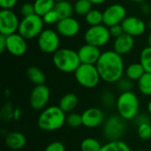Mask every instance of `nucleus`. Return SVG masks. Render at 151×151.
<instances>
[{
	"label": "nucleus",
	"mask_w": 151,
	"mask_h": 151,
	"mask_svg": "<svg viewBox=\"0 0 151 151\" xmlns=\"http://www.w3.org/2000/svg\"><path fill=\"white\" fill-rule=\"evenodd\" d=\"M96 66L101 80L108 83H116L125 73L124 60L119 53L114 50H107L101 54Z\"/></svg>",
	"instance_id": "f257e3e1"
},
{
	"label": "nucleus",
	"mask_w": 151,
	"mask_h": 151,
	"mask_svg": "<svg viewBox=\"0 0 151 151\" xmlns=\"http://www.w3.org/2000/svg\"><path fill=\"white\" fill-rule=\"evenodd\" d=\"M66 115L59 106L46 107L40 113L37 119L38 127L44 132H53L60 129L65 124Z\"/></svg>",
	"instance_id": "f03ea898"
},
{
	"label": "nucleus",
	"mask_w": 151,
	"mask_h": 151,
	"mask_svg": "<svg viewBox=\"0 0 151 151\" xmlns=\"http://www.w3.org/2000/svg\"><path fill=\"white\" fill-rule=\"evenodd\" d=\"M52 62L58 70L66 73H74L81 64L78 51L68 48L58 49L53 54Z\"/></svg>",
	"instance_id": "7ed1b4c3"
},
{
	"label": "nucleus",
	"mask_w": 151,
	"mask_h": 151,
	"mask_svg": "<svg viewBox=\"0 0 151 151\" xmlns=\"http://www.w3.org/2000/svg\"><path fill=\"white\" fill-rule=\"evenodd\" d=\"M116 108L118 114L124 119L134 120L139 114V98L132 91L122 92L116 99Z\"/></svg>",
	"instance_id": "20e7f679"
},
{
	"label": "nucleus",
	"mask_w": 151,
	"mask_h": 151,
	"mask_svg": "<svg viewBox=\"0 0 151 151\" xmlns=\"http://www.w3.org/2000/svg\"><path fill=\"white\" fill-rule=\"evenodd\" d=\"M74 77L76 81L86 88H96L101 80L96 65L89 64H81L74 72Z\"/></svg>",
	"instance_id": "39448f33"
},
{
	"label": "nucleus",
	"mask_w": 151,
	"mask_h": 151,
	"mask_svg": "<svg viewBox=\"0 0 151 151\" xmlns=\"http://www.w3.org/2000/svg\"><path fill=\"white\" fill-rule=\"evenodd\" d=\"M44 22L41 16L33 14L31 16L24 17L19 23L18 33L25 39L31 40L38 37L43 31Z\"/></svg>",
	"instance_id": "423d86ee"
},
{
	"label": "nucleus",
	"mask_w": 151,
	"mask_h": 151,
	"mask_svg": "<svg viewBox=\"0 0 151 151\" xmlns=\"http://www.w3.org/2000/svg\"><path fill=\"white\" fill-rule=\"evenodd\" d=\"M127 120L118 115H112L107 118L103 126L104 136L108 141H118L127 131Z\"/></svg>",
	"instance_id": "0eeeda50"
},
{
	"label": "nucleus",
	"mask_w": 151,
	"mask_h": 151,
	"mask_svg": "<svg viewBox=\"0 0 151 151\" xmlns=\"http://www.w3.org/2000/svg\"><path fill=\"white\" fill-rule=\"evenodd\" d=\"M111 37L109 27L104 24L89 27L84 35L86 43L96 46L98 48L107 44Z\"/></svg>",
	"instance_id": "6e6552de"
},
{
	"label": "nucleus",
	"mask_w": 151,
	"mask_h": 151,
	"mask_svg": "<svg viewBox=\"0 0 151 151\" xmlns=\"http://www.w3.org/2000/svg\"><path fill=\"white\" fill-rule=\"evenodd\" d=\"M37 43L42 52L45 54H54L59 49L60 40L58 33L52 29H43L37 37Z\"/></svg>",
	"instance_id": "1a4fd4ad"
},
{
	"label": "nucleus",
	"mask_w": 151,
	"mask_h": 151,
	"mask_svg": "<svg viewBox=\"0 0 151 151\" xmlns=\"http://www.w3.org/2000/svg\"><path fill=\"white\" fill-rule=\"evenodd\" d=\"M50 98V88L45 85H36L31 91L29 104L34 111H40L46 108Z\"/></svg>",
	"instance_id": "9d476101"
},
{
	"label": "nucleus",
	"mask_w": 151,
	"mask_h": 151,
	"mask_svg": "<svg viewBox=\"0 0 151 151\" xmlns=\"http://www.w3.org/2000/svg\"><path fill=\"white\" fill-rule=\"evenodd\" d=\"M19 19L15 12L12 10L1 9L0 11V34L4 35H11L19 30Z\"/></svg>",
	"instance_id": "9b49d317"
},
{
	"label": "nucleus",
	"mask_w": 151,
	"mask_h": 151,
	"mask_svg": "<svg viewBox=\"0 0 151 151\" xmlns=\"http://www.w3.org/2000/svg\"><path fill=\"white\" fill-rule=\"evenodd\" d=\"M104 14V25L110 27L114 25L121 24L127 18V10L120 4H113L108 6Z\"/></svg>",
	"instance_id": "f8f14e48"
},
{
	"label": "nucleus",
	"mask_w": 151,
	"mask_h": 151,
	"mask_svg": "<svg viewBox=\"0 0 151 151\" xmlns=\"http://www.w3.org/2000/svg\"><path fill=\"white\" fill-rule=\"evenodd\" d=\"M82 123L87 128H96L105 121L104 112L96 107H91L85 110L82 113Z\"/></svg>",
	"instance_id": "ddd939ff"
},
{
	"label": "nucleus",
	"mask_w": 151,
	"mask_h": 151,
	"mask_svg": "<svg viewBox=\"0 0 151 151\" xmlns=\"http://www.w3.org/2000/svg\"><path fill=\"white\" fill-rule=\"evenodd\" d=\"M25 39L19 33L6 36V50L16 57L22 56L27 50V44Z\"/></svg>",
	"instance_id": "4468645a"
},
{
	"label": "nucleus",
	"mask_w": 151,
	"mask_h": 151,
	"mask_svg": "<svg viewBox=\"0 0 151 151\" xmlns=\"http://www.w3.org/2000/svg\"><path fill=\"white\" fill-rule=\"evenodd\" d=\"M121 26L124 29V32L132 35L133 37L142 35L146 30L145 22L142 19L134 16L127 17L121 23Z\"/></svg>",
	"instance_id": "2eb2a0df"
},
{
	"label": "nucleus",
	"mask_w": 151,
	"mask_h": 151,
	"mask_svg": "<svg viewBox=\"0 0 151 151\" xmlns=\"http://www.w3.org/2000/svg\"><path fill=\"white\" fill-rule=\"evenodd\" d=\"M80 28L79 21L73 17L61 19L57 23V32L64 37L75 36L79 33Z\"/></svg>",
	"instance_id": "dca6fc26"
},
{
	"label": "nucleus",
	"mask_w": 151,
	"mask_h": 151,
	"mask_svg": "<svg viewBox=\"0 0 151 151\" xmlns=\"http://www.w3.org/2000/svg\"><path fill=\"white\" fill-rule=\"evenodd\" d=\"M102 52L96 46L86 43L78 50V55L81 64L96 65L101 57Z\"/></svg>",
	"instance_id": "f3484780"
},
{
	"label": "nucleus",
	"mask_w": 151,
	"mask_h": 151,
	"mask_svg": "<svg viewBox=\"0 0 151 151\" xmlns=\"http://www.w3.org/2000/svg\"><path fill=\"white\" fill-rule=\"evenodd\" d=\"M134 46V37L124 33L120 36L115 38L113 43V50L119 55H125L129 53Z\"/></svg>",
	"instance_id": "a211bd4d"
},
{
	"label": "nucleus",
	"mask_w": 151,
	"mask_h": 151,
	"mask_svg": "<svg viewBox=\"0 0 151 151\" xmlns=\"http://www.w3.org/2000/svg\"><path fill=\"white\" fill-rule=\"evenodd\" d=\"M4 143L9 149L12 150H19L26 146L27 137L21 132H11L5 135Z\"/></svg>",
	"instance_id": "6ab92c4d"
},
{
	"label": "nucleus",
	"mask_w": 151,
	"mask_h": 151,
	"mask_svg": "<svg viewBox=\"0 0 151 151\" xmlns=\"http://www.w3.org/2000/svg\"><path fill=\"white\" fill-rule=\"evenodd\" d=\"M78 104H79L78 96L74 93H67L61 97L58 106L64 112L70 113L75 110V108L78 106Z\"/></svg>",
	"instance_id": "aec40b11"
},
{
	"label": "nucleus",
	"mask_w": 151,
	"mask_h": 151,
	"mask_svg": "<svg viewBox=\"0 0 151 151\" xmlns=\"http://www.w3.org/2000/svg\"><path fill=\"white\" fill-rule=\"evenodd\" d=\"M55 11L58 14L59 19H65L68 17H72L73 12H74L73 5L66 0H62L59 2H57L54 7Z\"/></svg>",
	"instance_id": "412c9836"
},
{
	"label": "nucleus",
	"mask_w": 151,
	"mask_h": 151,
	"mask_svg": "<svg viewBox=\"0 0 151 151\" xmlns=\"http://www.w3.org/2000/svg\"><path fill=\"white\" fill-rule=\"evenodd\" d=\"M27 75L29 81L36 85H42L46 81V76L44 73L36 66H30L27 70Z\"/></svg>",
	"instance_id": "4be33fe9"
},
{
	"label": "nucleus",
	"mask_w": 151,
	"mask_h": 151,
	"mask_svg": "<svg viewBox=\"0 0 151 151\" xmlns=\"http://www.w3.org/2000/svg\"><path fill=\"white\" fill-rule=\"evenodd\" d=\"M125 72H126L127 77L132 81H138L139 79L146 73L141 63H133L129 65Z\"/></svg>",
	"instance_id": "5701e85b"
},
{
	"label": "nucleus",
	"mask_w": 151,
	"mask_h": 151,
	"mask_svg": "<svg viewBox=\"0 0 151 151\" xmlns=\"http://www.w3.org/2000/svg\"><path fill=\"white\" fill-rule=\"evenodd\" d=\"M56 2L54 0H35L34 2L35 14L42 17L44 14L53 10Z\"/></svg>",
	"instance_id": "b1692460"
},
{
	"label": "nucleus",
	"mask_w": 151,
	"mask_h": 151,
	"mask_svg": "<svg viewBox=\"0 0 151 151\" xmlns=\"http://www.w3.org/2000/svg\"><path fill=\"white\" fill-rule=\"evenodd\" d=\"M100 151H132L131 148L121 140L109 141L102 146Z\"/></svg>",
	"instance_id": "393cba45"
},
{
	"label": "nucleus",
	"mask_w": 151,
	"mask_h": 151,
	"mask_svg": "<svg viewBox=\"0 0 151 151\" xmlns=\"http://www.w3.org/2000/svg\"><path fill=\"white\" fill-rule=\"evenodd\" d=\"M140 92L144 96H151V73H145L137 81Z\"/></svg>",
	"instance_id": "a878e982"
},
{
	"label": "nucleus",
	"mask_w": 151,
	"mask_h": 151,
	"mask_svg": "<svg viewBox=\"0 0 151 151\" xmlns=\"http://www.w3.org/2000/svg\"><path fill=\"white\" fill-rule=\"evenodd\" d=\"M92 5L89 0H76L73 4L74 12L80 16H86L92 10Z\"/></svg>",
	"instance_id": "bb28decb"
},
{
	"label": "nucleus",
	"mask_w": 151,
	"mask_h": 151,
	"mask_svg": "<svg viewBox=\"0 0 151 151\" xmlns=\"http://www.w3.org/2000/svg\"><path fill=\"white\" fill-rule=\"evenodd\" d=\"M85 19L87 23L91 26H97L104 23V14L101 11L96 9H92L86 16Z\"/></svg>",
	"instance_id": "cd10ccee"
},
{
	"label": "nucleus",
	"mask_w": 151,
	"mask_h": 151,
	"mask_svg": "<svg viewBox=\"0 0 151 151\" xmlns=\"http://www.w3.org/2000/svg\"><path fill=\"white\" fill-rule=\"evenodd\" d=\"M101 142L92 137H88L82 140L81 143V151H100L102 148Z\"/></svg>",
	"instance_id": "c85d7f7f"
},
{
	"label": "nucleus",
	"mask_w": 151,
	"mask_h": 151,
	"mask_svg": "<svg viewBox=\"0 0 151 151\" xmlns=\"http://www.w3.org/2000/svg\"><path fill=\"white\" fill-rule=\"evenodd\" d=\"M140 63L142 65L146 73H151V46L144 48L140 55Z\"/></svg>",
	"instance_id": "c756f323"
},
{
	"label": "nucleus",
	"mask_w": 151,
	"mask_h": 151,
	"mask_svg": "<svg viewBox=\"0 0 151 151\" xmlns=\"http://www.w3.org/2000/svg\"><path fill=\"white\" fill-rule=\"evenodd\" d=\"M65 124L72 128H77L81 126H83L82 123V116L81 114L75 113V112H70L65 119Z\"/></svg>",
	"instance_id": "7c9ffc66"
},
{
	"label": "nucleus",
	"mask_w": 151,
	"mask_h": 151,
	"mask_svg": "<svg viewBox=\"0 0 151 151\" xmlns=\"http://www.w3.org/2000/svg\"><path fill=\"white\" fill-rule=\"evenodd\" d=\"M15 107H13V105L8 102L5 103L1 111H0V118L4 122H9L12 119H13V111H14Z\"/></svg>",
	"instance_id": "2f4dec72"
},
{
	"label": "nucleus",
	"mask_w": 151,
	"mask_h": 151,
	"mask_svg": "<svg viewBox=\"0 0 151 151\" xmlns=\"http://www.w3.org/2000/svg\"><path fill=\"white\" fill-rule=\"evenodd\" d=\"M137 134L143 141L151 139V124L150 122L141 124L137 127Z\"/></svg>",
	"instance_id": "473e14b6"
},
{
	"label": "nucleus",
	"mask_w": 151,
	"mask_h": 151,
	"mask_svg": "<svg viewBox=\"0 0 151 151\" xmlns=\"http://www.w3.org/2000/svg\"><path fill=\"white\" fill-rule=\"evenodd\" d=\"M42 18L43 19V22L45 24H48V25H52V24H55V23L57 24L58 22V20L60 19L59 17H58V14L57 13L55 9L50 11L49 12L44 14Z\"/></svg>",
	"instance_id": "72a5a7b5"
},
{
	"label": "nucleus",
	"mask_w": 151,
	"mask_h": 151,
	"mask_svg": "<svg viewBox=\"0 0 151 151\" xmlns=\"http://www.w3.org/2000/svg\"><path fill=\"white\" fill-rule=\"evenodd\" d=\"M117 83V87L119 90H121L122 92H127V91H132V81L129 80L127 77L126 79H124L123 77L118 81Z\"/></svg>",
	"instance_id": "f704fd0d"
},
{
	"label": "nucleus",
	"mask_w": 151,
	"mask_h": 151,
	"mask_svg": "<svg viewBox=\"0 0 151 151\" xmlns=\"http://www.w3.org/2000/svg\"><path fill=\"white\" fill-rule=\"evenodd\" d=\"M20 13L23 16V18L27 17V16H31L33 14H35L34 4H31V3L23 4L21 5V7H20Z\"/></svg>",
	"instance_id": "c9c22d12"
},
{
	"label": "nucleus",
	"mask_w": 151,
	"mask_h": 151,
	"mask_svg": "<svg viewBox=\"0 0 151 151\" xmlns=\"http://www.w3.org/2000/svg\"><path fill=\"white\" fill-rule=\"evenodd\" d=\"M44 151H66L65 146L63 142L59 141H55L50 143H49L46 148L44 149Z\"/></svg>",
	"instance_id": "e433bc0d"
},
{
	"label": "nucleus",
	"mask_w": 151,
	"mask_h": 151,
	"mask_svg": "<svg viewBox=\"0 0 151 151\" xmlns=\"http://www.w3.org/2000/svg\"><path fill=\"white\" fill-rule=\"evenodd\" d=\"M109 30H110V34H111V37H114V38H117L119 36H120L121 35H123L125 32H124V29L121 26V24H118V25H114V26H111L109 27Z\"/></svg>",
	"instance_id": "4c0bfd02"
},
{
	"label": "nucleus",
	"mask_w": 151,
	"mask_h": 151,
	"mask_svg": "<svg viewBox=\"0 0 151 151\" xmlns=\"http://www.w3.org/2000/svg\"><path fill=\"white\" fill-rule=\"evenodd\" d=\"M102 101H103V103H104V104L105 106L110 107L114 104V96H112V94H111L109 92H106V93H104L103 95Z\"/></svg>",
	"instance_id": "58836bf2"
},
{
	"label": "nucleus",
	"mask_w": 151,
	"mask_h": 151,
	"mask_svg": "<svg viewBox=\"0 0 151 151\" xmlns=\"http://www.w3.org/2000/svg\"><path fill=\"white\" fill-rule=\"evenodd\" d=\"M18 0H0L1 9L12 10L17 4Z\"/></svg>",
	"instance_id": "ea45409f"
},
{
	"label": "nucleus",
	"mask_w": 151,
	"mask_h": 151,
	"mask_svg": "<svg viewBox=\"0 0 151 151\" xmlns=\"http://www.w3.org/2000/svg\"><path fill=\"white\" fill-rule=\"evenodd\" d=\"M134 121L136 123V125H137V127H138V126L141 125V124L150 122V118H149V116L146 115V114H138V115L134 118Z\"/></svg>",
	"instance_id": "a19ab883"
},
{
	"label": "nucleus",
	"mask_w": 151,
	"mask_h": 151,
	"mask_svg": "<svg viewBox=\"0 0 151 151\" xmlns=\"http://www.w3.org/2000/svg\"><path fill=\"white\" fill-rule=\"evenodd\" d=\"M6 50V35L0 34V53Z\"/></svg>",
	"instance_id": "79ce46f5"
},
{
	"label": "nucleus",
	"mask_w": 151,
	"mask_h": 151,
	"mask_svg": "<svg viewBox=\"0 0 151 151\" xmlns=\"http://www.w3.org/2000/svg\"><path fill=\"white\" fill-rule=\"evenodd\" d=\"M21 115H22V111L19 107H15L14 109V111H13V119L15 121H18L21 118Z\"/></svg>",
	"instance_id": "37998d69"
},
{
	"label": "nucleus",
	"mask_w": 151,
	"mask_h": 151,
	"mask_svg": "<svg viewBox=\"0 0 151 151\" xmlns=\"http://www.w3.org/2000/svg\"><path fill=\"white\" fill-rule=\"evenodd\" d=\"M142 12L145 13H150L151 12V7L150 4H143L142 5Z\"/></svg>",
	"instance_id": "c03bdc74"
},
{
	"label": "nucleus",
	"mask_w": 151,
	"mask_h": 151,
	"mask_svg": "<svg viewBox=\"0 0 151 151\" xmlns=\"http://www.w3.org/2000/svg\"><path fill=\"white\" fill-rule=\"evenodd\" d=\"M93 4H104L106 0H89Z\"/></svg>",
	"instance_id": "a18cd8bd"
},
{
	"label": "nucleus",
	"mask_w": 151,
	"mask_h": 151,
	"mask_svg": "<svg viewBox=\"0 0 151 151\" xmlns=\"http://www.w3.org/2000/svg\"><path fill=\"white\" fill-rule=\"evenodd\" d=\"M147 109H148V111H149V113L151 115V100L149 102V104H148V106H147Z\"/></svg>",
	"instance_id": "49530a36"
},
{
	"label": "nucleus",
	"mask_w": 151,
	"mask_h": 151,
	"mask_svg": "<svg viewBox=\"0 0 151 151\" xmlns=\"http://www.w3.org/2000/svg\"><path fill=\"white\" fill-rule=\"evenodd\" d=\"M131 2H134V3H143L144 0H129Z\"/></svg>",
	"instance_id": "de8ad7c7"
},
{
	"label": "nucleus",
	"mask_w": 151,
	"mask_h": 151,
	"mask_svg": "<svg viewBox=\"0 0 151 151\" xmlns=\"http://www.w3.org/2000/svg\"><path fill=\"white\" fill-rule=\"evenodd\" d=\"M148 42H149V45L151 46V33L150 34V35H149V38H148Z\"/></svg>",
	"instance_id": "09e8293b"
},
{
	"label": "nucleus",
	"mask_w": 151,
	"mask_h": 151,
	"mask_svg": "<svg viewBox=\"0 0 151 151\" xmlns=\"http://www.w3.org/2000/svg\"><path fill=\"white\" fill-rule=\"evenodd\" d=\"M149 27H150V29L151 30V19L150 20V22H149Z\"/></svg>",
	"instance_id": "8fccbe9b"
},
{
	"label": "nucleus",
	"mask_w": 151,
	"mask_h": 151,
	"mask_svg": "<svg viewBox=\"0 0 151 151\" xmlns=\"http://www.w3.org/2000/svg\"><path fill=\"white\" fill-rule=\"evenodd\" d=\"M54 1H55V2L57 3V2H59V1H62V0H54Z\"/></svg>",
	"instance_id": "3c124183"
},
{
	"label": "nucleus",
	"mask_w": 151,
	"mask_h": 151,
	"mask_svg": "<svg viewBox=\"0 0 151 151\" xmlns=\"http://www.w3.org/2000/svg\"><path fill=\"white\" fill-rule=\"evenodd\" d=\"M75 1H76V0H75Z\"/></svg>",
	"instance_id": "603ef678"
}]
</instances>
